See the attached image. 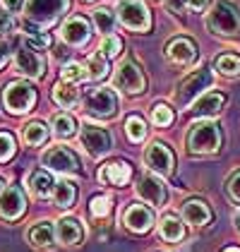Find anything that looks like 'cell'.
<instances>
[{"label": "cell", "instance_id": "1", "mask_svg": "<svg viewBox=\"0 0 240 252\" xmlns=\"http://www.w3.org/2000/svg\"><path fill=\"white\" fill-rule=\"evenodd\" d=\"M65 10H67V0H27V7H24L27 27L31 32L48 29Z\"/></svg>", "mask_w": 240, "mask_h": 252}, {"label": "cell", "instance_id": "2", "mask_svg": "<svg viewBox=\"0 0 240 252\" xmlns=\"http://www.w3.org/2000/svg\"><path fill=\"white\" fill-rule=\"evenodd\" d=\"M207 29L216 36H238L240 34V15L228 2L219 0L207 12Z\"/></svg>", "mask_w": 240, "mask_h": 252}, {"label": "cell", "instance_id": "3", "mask_svg": "<svg viewBox=\"0 0 240 252\" xmlns=\"http://www.w3.org/2000/svg\"><path fill=\"white\" fill-rule=\"evenodd\" d=\"M2 103L10 113L22 116V113H29L36 103V92L31 84L27 82H10L2 92Z\"/></svg>", "mask_w": 240, "mask_h": 252}, {"label": "cell", "instance_id": "4", "mask_svg": "<svg viewBox=\"0 0 240 252\" xmlns=\"http://www.w3.org/2000/svg\"><path fill=\"white\" fill-rule=\"evenodd\" d=\"M187 147L195 154H214L221 147V130L216 123H197L190 135H187Z\"/></svg>", "mask_w": 240, "mask_h": 252}, {"label": "cell", "instance_id": "5", "mask_svg": "<svg viewBox=\"0 0 240 252\" xmlns=\"http://www.w3.org/2000/svg\"><path fill=\"white\" fill-rule=\"evenodd\" d=\"M211 79L214 77H211V72H209V70H197V72L187 75V77L178 84V89L173 92V101H176V106H180V108L190 106L197 96H202V92H204V89H209V87H211Z\"/></svg>", "mask_w": 240, "mask_h": 252}, {"label": "cell", "instance_id": "6", "mask_svg": "<svg viewBox=\"0 0 240 252\" xmlns=\"http://www.w3.org/2000/svg\"><path fill=\"white\" fill-rule=\"evenodd\" d=\"M118 20L130 32H147L151 27V15L142 0H120L118 2Z\"/></svg>", "mask_w": 240, "mask_h": 252}, {"label": "cell", "instance_id": "7", "mask_svg": "<svg viewBox=\"0 0 240 252\" xmlns=\"http://www.w3.org/2000/svg\"><path fill=\"white\" fill-rule=\"evenodd\" d=\"M41 163L53 171V173H60V175H77L80 173V161L77 156L72 154L67 147H51L48 152H43L41 156Z\"/></svg>", "mask_w": 240, "mask_h": 252}, {"label": "cell", "instance_id": "8", "mask_svg": "<svg viewBox=\"0 0 240 252\" xmlns=\"http://www.w3.org/2000/svg\"><path fill=\"white\" fill-rule=\"evenodd\" d=\"M113 87L120 89V92H125V94H142L144 87H147V79H144L142 70L132 60H122L118 67H116Z\"/></svg>", "mask_w": 240, "mask_h": 252}, {"label": "cell", "instance_id": "9", "mask_svg": "<svg viewBox=\"0 0 240 252\" xmlns=\"http://www.w3.org/2000/svg\"><path fill=\"white\" fill-rule=\"evenodd\" d=\"M116 108H118V98L111 89H94L84 98V113L91 118H99V120L113 118Z\"/></svg>", "mask_w": 240, "mask_h": 252}, {"label": "cell", "instance_id": "10", "mask_svg": "<svg viewBox=\"0 0 240 252\" xmlns=\"http://www.w3.org/2000/svg\"><path fill=\"white\" fill-rule=\"evenodd\" d=\"M82 147L91 158H101L111 152V135L99 125H84L82 127Z\"/></svg>", "mask_w": 240, "mask_h": 252}, {"label": "cell", "instance_id": "11", "mask_svg": "<svg viewBox=\"0 0 240 252\" xmlns=\"http://www.w3.org/2000/svg\"><path fill=\"white\" fill-rule=\"evenodd\" d=\"M15 65H17V70H20L22 75L29 79H41L46 75V63H43V58L31 46H22L20 51H17Z\"/></svg>", "mask_w": 240, "mask_h": 252}, {"label": "cell", "instance_id": "12", "mask_svg": "<svg viewBox=\"0 0 240 252\" xmlns=\"http://www.w3.org/2000/svg\"><path fill=\"white\" fill-rule=\"evenodd\" d=\"M144 163H147L154 173L168 175L173 171V154H171V149H168L166 144L151 142V144L147 147V152H144Z\"/></svg>", "mask_w": 240, "mask_h": 252}, {"label": "cell", "instance_id": "13", "mask_svg": "<svg viewBox=\"0 0 240 252\" xmlns=\"http://www.w3.org/2000/svg\"><path fill=\"white\" fill-rule=\"evenodd\" d=\"M27 209V199L22 190L17 188H5L0 192V219H7V221H15L20 219L22 214Z\"/></svg>", "mask_w": 240, "mask_h": 252}, {"label": "cell", "instance_id": "14", "mask_svg": "<svg viewBox=\"0 0 240 252\" xmlns=\"http://www.w3.org/2000/svg\"><path fill=\"white\" fill-rule=\"evenodd\" d=\"M89 34H91V29L84 17H70L60 29V36L67 46H84L89 41Z\"/></svg>", "mask_w": 240, "mask_h": 252}, {"label": "cell", "instance_id": "15", "mask_svg": "<svg viewBox=\"0 0 240 252\" xmlns=\"http://www.w3.org/2000/svg\"><path fill=\"white\" fill-rule=\"evenodd\" d=\"M137 194H140L144 202H149V204H156L161 207L163 202H166V188H163V183H161L156 175L147 173L140 178V183H137Z\"/></svg>", "mask_w": 240, "mask_h": 252}, {"label": "cell", "instance_id": "16", "mask_svg": "<svg viewBox=\"0 0 240 252\" xmlns=\"http://www.w3.org/2000/svg\"><path fill=\"white\" fill-rule=\"evenodd\" d=\"M166 56L171 63H176V65H192L195 60H197V48H195V43L190 39H173L168 43V48H166Z\"/></svg>", "mask_w": 240, "mask_h": 252}, {"label": "cell", "instance_id": "17", "mask_svg": "<svg viewBox=\"0 0 240 252\" xmlns=\"http://www.w3.org/2000/svg\"><path fill=\"white\" fill-rule=\"evenodd\" d=\"M122 221H125V226H127L130 231L147 233L149 228H151V223H154V214L149 212L147 207H142V204H132V207L125 209Z\"/></svg>", "mask_w": 240, "mask_h": 252}, {"label": "cell", "instance_id": "18", "mask_svg": "<svg viewBox=\"0 0 240 252\" xmlns=\"http://www.w3.org/2000/svg\"><path fill=\"white\" fill-rule=\"evenodd\" d=\"M99 178L103 180V183H108V185L122 188V185H127V183H130V178H132V168H130L125 161H111V163H106V166H103V171L99 173Z\"/></svg>", "mask_w": 240, "mask_h": 252}, {"label": "cell", "instance_id": "19", "mask_svg": "<svg viewBox=\"0 0 240 252\" xmlns=\"http://www.w3.org/2000/svg\"><path fill=\"white\" fill-rule=\"evenodd\" d=\"M56 235L62 245H77L84 238V231H82L77 219H60L56 223Z\"/></svg>", "mask_w": 240, "mask_h": 252}, {"label": "cell", "instance_id": "20", "mask_svg": "<svg viewBox=\"0 0 240 252\" xmlns=\"http://www.w3.org/2000/svg\"><path fill=\"white\" fill-rule=\"evenodd\" d=\"M226 103V96L219 92H209V94H202L195 103V116L200 118H211L221 111V106Z\"/></svg>", "mask_w": 240, "mask_h": 252}, {"label": "cell", "instance_id": "21", "mask_svg": "<svg viewBox=\"0 0 240 252\" xmlns=\"http://www.w3.org/2000/svg\"><path fill=\"white\" fill-rule=\"evenodd\" d=\"M182 219H185L187 223H192V226H204V223H209L211 212H209V207H207L204 202L190 199V202H185V207H182Z\"/></svg>", "mask_w": 240, "mask_h": 252}, {"label": "cell", "instance_id": "22", "mask_svg": "<svg viewBox=\"0 0 240 252\" xmlns=\"http://www.w3.org/2000/svg\"><path fill=\"white\" fill-rule=\"evenodd\" d=\"M53 101L60 108H72L80 101V92L72 87V82H58L53 87Z\"/></svg>", "mask_w": 240, "mask_h": 252}, {"label": "cell", "instance_id": "23", "mask_svg": "<svg viewBox=\"0 0 240 252\" xmlns=\"http://www.w3.org/2000/svg\"><path fill=\"white\" fill-rule=\"evenodd\" d=\"M29 240H31L36 248H51L53 240H56V228H53L48 221H41V223H36V226H31Z\"/></svg>", "mask_w": 240, "mask_h": 252}, {"label": "cell", "instance_id": "24", "mask_svg": "<svg viewBox=\"0 0 240 252\" xmlns=\"http://www.w3.org/2000/svg\"><path fill=\"white\" fill-rule=\"evenodd\" d=\"M29 188H31V192L36 194V197H48V194L56 190L51 173H46L43 168H39V171L31 173V178H29Z\"/></svg>", "mask_w": 240, "mask_h": 252}, {"label": "cell", "instance_id": "25", "mask_svg": "<svg viewBox=\"0 0 240 252\" xmlns=\"http://www.w3.org/2000/svg\"><path fill=\"white\" fill-rule=\"evenodd\" d=\"M22 137H24V142H27L29 147H41V144L48 139V127H46L43 123H39V120H34V123H29V125L24 127Z\"/></svg>", "mask_w": 240, "mask_h": 252}, {"label": "cell", "instance_id": "26", "mask_svg": "<svg viewBox=\"0 0 240 252\" xmlns=\"http://www.w3.org/2000/svg\"><path fill=\"white\" fill-rule=\"evenodd\" d=\"M159 233H161L163 240H168V243H178L180 238L185 235V228H182V223H180L176 216H166V219L161 221Z\"/></svg>", "mask_w": 240, "mask_h": 252}, {"label": "cell", "instance_id": "27", "mask_svg": "<svg viewBox=\"0 0 240 252\" xmlns=\"http://www.w3.org/2000/svg\"><path fill=\"white\" fill-rule=\"evenodd\" d=\"M75 185L70 183V180H60L56 183V190H53V197H56V204H58L60 209H70L72 207V202H75Z\"/></svg>", "mask_w": 240, "mask_h": 252}, {"label": "cell", "instance_id": "28", "mask_svg": "<svg viewBox=\"0 0 240 252\" xmlns=\"http://www.w3.org/2000/svg\"><path fill=\"white\" fill-rule=\"evenodd\" d=\"M87 75H89V79H103L108 75V58L101 51L89 58V63H87Z\"/></svg>", "mask_w": 240, "mask_h": 252}, {"label": "cell", "instance_id": "29", "mask_svg": "<svg viewBox=\"0 0 240 252\" xmlns=\"http://www.w3.org/2000/svg\"><path fill=\"white\" fill-rule=\"evenodd\" d=\"M94 27L99 29L103 36H108V34L113 32V27H116V17H113V12H111V10H106V7H96V10H94Z\"/></svg>", "mask_w": 240, "mask_h": 252}, {"label": "cell", "instance_id": "30", "mask_svg": "<svg viewBox=\"0 0 240 252\" xmlns=\"http://www.w3.org/2000/svg\"><path fill=\"white\" fill-rule=\"evenodd\" d=\"M75 130H77V125H75V120L72 116H67V113H58V116L53 118V132L62 139H67V137L75 135Z\"/></svg>", "mask_w": 240, "mask_h": 252}, {"label": "cell", "instance_id": "31", "mask_svg": "<svg viewBox=\"0 0 240 252\" xmlns=\"http://www.w3.org/2000/svg\"><path fill=\"white\" fill-rule=\"evenodd\" d=\"M125 132L130 137V142H142L147 137V125L140 116H130L125 120Z\"/></svg>", "mask_w": 240, "mask_h": 252}, {"label": "cell", "instance_id": "32", "mask_svg": "<svg viewBox=\"0 0 240 252\" xmlns=\"http://www.w3.org/2000/svg\"><path fill=\"white\" fill-rule=\"evenodd\" d=\"M216 70H219L221 75H228V77L240 75V58L238 56H233V53L219 56V58H216Z\"/></svg>", "mask_w": 240, "mask_h": 252}, {"label": "cell", "instance_id": "33", "mask_svg": "<svg viewBox=\"0 0 240 252\" xmlns=\"http://www.w3.org/2000/svg\"><path fill=\"white\" fill-rule=\"evenodd\" d=\"M151 123H154L156 127H168V125L173 123V111H171L166 103H156V106L151 108Z\"/></svg>", "mask_w": 240, "mask_h": 252}, {"label": "cell", "instance_id": "34", "mask_svg": "<svg viewBox=\"0 0 240 252\" xmlns=\"http://www.w3.org/2000/svg\"><path fill=\"white\" fill-rule=\"evenodd\" d=\"M87 75V67H82L80 63H67L62 70H60V79L62 82H82Z\"/></svg>", "mask_w": 240, "mask_h": 252}, {"label": "cell", "instance_id": "35", "mask_svg": "<svg viewBox=\"0 0 240 252\" xmlns=\"http://www.w3.org/2000/svg\"><path fill=\"white\" fill-rule=\"evenodd\" d=\"M15 152H17L15 137L10 135V132H5V130H0V163L10 161V158L15 156Z\"/></svg>", "mask_w": 240, "mask_h": 252}, {"label": "cell", "instance_id": "36", "mask_svg": "<svg viewBox=\"0 0 240 252\" xmlns=\"http://www.w3.org/2000/svg\"><path fill=\"white\" fill-rule=\"evenodd\" d=\"M89 212H91V216H96V219L108 216V212H111V197H106V194L91 197V202H89Z\"/></svg>", "mask_w": 240, "mask_h": 252}, {"label": "cell", "instance_id": "37", "mask_svg": "<svg viewBox=\"0 0 240 252\" xmlns=\"http://www.w3.org/2000/svg\"><path fill=\"white\" fill-rule=\"evenodd\" d=\"M99 51L106 56V58H116L120 51H122V41H120L118 36H113V34H108V36H103V39H101Z\"/></svg>", "mask_w": 240, "mask_h": 252}, {"label": "cell", "instance_id": "38", "mask_svg": "<svg viewBox=\"0 0 240 252\" xmlns=\"http://www.w3.org/2000/svg\"><path fill=\"white\" fill-rule=\"evenodd\" d=\"M228 194H231L233 202H240V171L231 175V180H228Z\"/></svg>", "mask_w": 240, "mask_h": 252}, {"label": "cell", "instance_id": "39", "mask_svg": "<svg viewBox=\"0 0 240 252\" xmlns=\"http://www.w3.org/2000/svg\"><path fill=\"white\" fill-rule=\"evenodd\" d=\"M7 60H10V46H7V41H0V67H2Z\"/></svg>", "mask_w": 240, "mask_h": 252}, {"label": "cell", "instance_id": "40", "mask_svg": "<svg viewBox=\"0 0 240 252\" xmlns=\"http://www.w3.org/2000/svg\"><path fill=\"white\" fill-rule=\"evenodd\" d=\"M2 5H5L10 12H20L22 5H24V0H2Z\"/></svg>", "mask_w": 240, "mask_h": 252}, {"label": "cell", "instance_id": "41", "mask_svg": "<svg viewBox=\"0 0 240 252\" xmlns=\"http://www.w3.org/2000/svg\"><path fill=\"white\" fill-rule=\"evenodd\" d=\"M187 5H190V10H195V12H202V10H207L209 0H187Z\"/></svg>", "mask_w": 240, "mask_h": 252}, {"label": "cell", "instance_id": "42", "mask_svg": "<svg viewBox=\"0 0 240 252\" xmlns=\"http://www.w3.org/2000/svg\"><path fill=\"white\" fill-rule=\"evenodd\" d=\"M48 43H51V39H48V36H36V39L29 41V46H31V48H46Z\"/></svg>", "mask_w": 240, "mask_h": 252}, {"label": "cell", "instance_id": "43", "mask_svg": "<svg viewBox=\"0 0 240 252\" xmlns=\"http://www.w3.org/2000/svg\"><path fill=\"white\" fill-rule=\"evenodd\" d=\"M10 29H12V20L0 10V32H10Z\"/></svg>", "mask_w": 240, "mask_h": 252}, {"label": "cell", "instance_id": "44", "mask_svg": "<svg viewBox=\"0 0 240 252\" xmlns=\"http://www.w3.org/2000/svg\"><path fill=\"white\" fill-rule=\"evenodd\" d=\"M185 2H187V0H168V5H171L173 10H182V7H185Z\"/></svg>", "mask_w": 240, "mask_h": 252}, {"label": "cell", "instance_id": "45", "mask_svg": "<svg viewBox=\"0 0 240 252\" xmlns=\"http://www.w3.org/2000/svg\"><path fill=\"white\" fill-rule=\"evenodd\" d=\"M223 252H240L238 248H228V250H223Z\"/></svg>", "mask_w": 240, "mask_h": 252}, {"label": "cell", "instance_id": "46", "mask_svg": "<svg viewBox=\"0 0 240 252\" xmlns=\"http://www.w3.org/2000/svg\"><path fill=\"white\" fill-rule=\"evenodd\" d=\"M2 190H5V188H2V180H0V192H2Z\"/></svg>", "mask_w": 240, "mask_h": 252}]
</instances>
